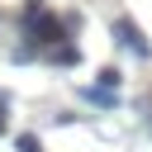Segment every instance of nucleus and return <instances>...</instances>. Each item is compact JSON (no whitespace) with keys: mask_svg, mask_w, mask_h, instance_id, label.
<instances>
[{"mask_svg":"<svg viewBox=\"0 0 152 152\" xmlns=\"http://www.w3.org/2000/svg\"><path fill=\"white\" fill-rule=\"evenodd\" d=\"M48 62H52V66H76V62H81V48H76V43H62V48L48 52Z\"/></svg>","mask_w":152,"mask_h":152,"instance_id":"3","label":"nucleus"},{"mask_svg":"<svg viewBox=\"0 0 152 152\" xmlns=\"http://www.w3.org/2000/svg\"><path fill=\"white\" fill-rule=\"evenodd\" d=\"M14 147H19V152H43V142H38L33 133H19V138H14Z\"/></svg>","mask_w":152,"mask_h":152,"instance_id":"6","label":"nucleus"},{"mask_svg":"<svg viewBox=\"0 0 152 152\" xmlns=\"http://www.w3.org/2000/svg\"><path fill=\"white\" fill-rule=\"evenodd\" d=\"M114 38H119L133 57H152V48L142 43V33H138V24H133V19H114Z\"/></svg>","mask_w":152,"mask_h":152,"instance_id":"2","label":"nucleus"},{"mask_svg":"<svg viewBox=\"0 0 152 152\" xmlns=\"http://www.w3.org/2000/svg\"><path fill=\"white\" fill-rule=\"evenodd\" d=\"M86 100H90V104H104V109H109V104H114L119 95H114V90H100V86H90V90H86Z\"/></svg>","mask_w":152,"mask_h":152,"instance_id":"4","label":"nucleus"},{"mask_svg":"<svg viewBox=\"0 0 152 152\" xmlns=\"http://www.w3.org/2000/svg\"><path fill=\"white\" fill-rule=\"evenodd\" d=\"M24 33L52 52V48H62V43L71 38V19H57V14L43 10V0H28V10H24Z\"/></svg>","mask_w":152,"mask_h":152,"instance_id":"1","label":"nucleus"},{"mask_svg":"<svg viewBox=\"0 0 152 152\" xmlns=\"http://www.w3.org/2000/svg\"><path fill=\"white\" fill-rule=\"evenodd\" d=\"M100 90H114V95H119V71H114V66L100 71Z\"/></svg>","mask_w":152,"mask_h":152,"instance_id":"5","label":"nucleus"},{"mask_svg":"<svg viewBox=\"0 0 152 152\" xmlns=\"http://www.w3.org/2000/svg\"><path fill=\"white\" fill-rule=\"evenodd\" d=\"M0 109H5V95H0ZM0 128H5V114H0Z\"/></svg>","mask_w":152,"mask_h":152,"instance_id":"7","label":"nucleus"}]
</instances>
